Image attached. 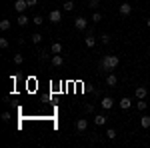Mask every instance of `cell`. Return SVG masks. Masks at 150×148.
I'll return each mask as SVG.
<instances>
[{
  "label": "cell",
  "mask_w": 150,
  "mask_h": 148,
  "mask_svg": "<svg viewBox=\"0 0 150 148\" xmlns=\"http://www.w3.org/2000/svg\"><path fill=\"white\" fill-rule=\"evenodd\" d=\"M118 64H120V58L116 56V54H106L102 58V62H100V68L102 70H114V68H118Z\"/></svg>",
  "instance_id": "6da1fadb"
},
{
  "label": "cell",
  "mask_w": 150,
  "mask_h": 148,
  "mask_svg": "<svg viewBox=\"0 0 150 148\" xmlns=\"http://www.w3.org/2000/svg\"><path fill=\"white\" fill-rule=\"evenodd\" d=\"M74 26H76V30H86V28H88V20H86L84 16H78V18L74 20Z\"/></svg>",
  "instance_id": "7a4b0ae2"
},
{
  "label": "cell",
  "mask_w": 150,
  "mask_h": 148,
  "mask_svg": "<svg viewBox=\"0 0 150 148\" xmlns=\"http://www.w3.org/2000/svg\"><path fill=\"white\" fill-rule=\"evenodd\" d=\"M134 96H136V100H144V98L148 96V88H146V86H138V88L134 90Z\"/></svg>",
  "instance_id": "3957f363"
},
{
  "label": "cell",
  "mask_w": 150,
  "mask_h": 148,
  "mask_svg": "<svg viewBox=\"0 0 150 148\" xmlns=\"http://www.w3.org/2000/svg\"><path fill=\"white\" fill-rule=\"evenodd\" d=\"M26 8H30L26 0H16V2H14V10L18 12V14H22V12L26 10Z\"/></svg>",
  "instance_id": "277c9868"
},
{
  "label": "cell",
  "mask_w": 150,
  "mask_h": 148,
  "mask_svg": "<svg viewBox=\"0 0 150 148\" xmlns=\"http://www.w3.org/2000/svg\"><path fill=\"white\" fill-rule=\"evenodd\" d=\"M100 106H102L104 110H110V108L114 106V98H110V96H104L102 100H100Z\"/></svg>",
  "instance_id": "5b68a950"
},
{
  "label": "cell",
  "mask_w": 150,
  "mask_h": 148,
  "mask_svg": "<svg viewBox=\"0 0 150 148\" xmlns=\"http://www.w3.org/2000/svg\"><path fill=\"white\" fill-rule=\"evenodd\" d=\"M48 18H50V22H52V24H58L60 20H62V12H60V10H52L50 14H48Z\"/></svg>",
  "instance_id": "8992f818"
},
{
  "label": "cell",
  "mask_w": 150,
  "mask_h": 148,
  "mask_svg": "<svg viewBox=\"0 0 150 148\" xmlns=\"http://www.w3.org/2000/svg\"><path fill=\"white\" fill-rule=\"evenodd\" d=\"M118 12H120L122 16H128V14L132 12V4H128V2H122V4L118 6Z\"/></svg>",
  "instance_id": "52a82bcc"
},
{
  "label": "cell",
  "mask_w": 150,
  "mask_h": 148,
  "mask_svg": "<svg viewBox=\"0 0 150 148\" xmlns=\"http://www.w3.org/2000/svg\"><path fill=\"white\" fill-rule=\"evenodd\" d=\"M86 128H88V120H86V118H78V120H76V130H78V132H84Z\"/></svg>",
  "instance_id": "ba28073f"
},
{
  "label": "cell",
  "mask_w": 150,
  "mask_h": 148,
  "mask_svg": "<svg viewBox=\"0 0 150 148\" xmlns=\"http://www.w3.org/2000/svg\"><path fill=\"white\" fill-rule=\"evenodd\" d=\"M84 46H86V48H94V46H96V38H94L92 32H90V34L84 38Z\"/></svg>",
  "instance_id": "9c48e42d"
},
{
  "label": "cell",
  "mask_w": 150,
  "mask_h": 148,
  "mask_svg": "<svg viewBox=\"0 0 150 148\" xmlns=\"http://www.w3.org/2000/svg\"><path fill=\"white\" fill-rule=\"evenodd\" d=\"M50 62H52V66H62L64 64V58H62V54H52Z\"/></svg>",
  "instance_id": "30bf717a"
},
{
  "label": "cell",
  "mask_w": 150,
  "mask_h": 148,
  "mask_svg": "<svg viewBox=\"0 0 150 148\" xmlns=\"http://www.w3.org/2000/svg\"><path fill=\"white\" fill-rule=\"evenodd\" d=\"M118 106H120L122 110H128V108L132 106V100H130V98H126V96H122V98H120V102H118Z\"/></svg>",
  "instance_id": "8fae6325"
},
{
  "label": "cell",
  "mask_w": 150,
  "mask_h": 148,
  "mask_svg": "<svg viewBox=\"0 0 150 148\" xmlns=\"http://www.w3.org/2000/svg\"><path fill=\"white\" fill-rule=\"evenodd\" d=\"M116 84H118V78H116V76L112 74V72H110V74L106 76V86H110V88H114Z\"/></svg>",
  "instance_id": "7c38bea8"
},
{
  "label": "cell",
  "mask_w": 150,
  "mask_h": 148,
  "mask_svg": "<svg viewBox=\"0 0 150 148\" xmlns=\"http://www.w3.org/2000/svg\"><path fill=\"white\" fill-rule=\"evenodd\" d=\"M94 124L96 126H104L106 124V116H104V114H96V116H94Z\"/></svg>",
  "instance_id": "4fadbf2b"
},
{
  "label": "cell",
  "mask_w": 150,
  "mask_h": 148,
  "mask_svg": "<svg viewBox=\"0 0 150 148\" xmlns=\"http://www.w3.org/2000/svg\"><path fill=\"white\" fill-rule=\"evenodd\" d=\"M50 52H52V54H60V52H62V44H60V42H52Z\"/></svg>",
  "instance_id": "5bb4252c"
},
{
  "label": "cell",
  "mask_w": 150,
  "mask_h": 148,
  "mask_svg": "<svg viewBox=\"0 0 150 148\" xmlns=\"http://www.w3.org/2000/svg\"><path fill=\"white\" fill-rule=\"evenodd\" d=\"M140 126H142V128H150V116L148 114L140 116Z\"/></svg>",
  "instance_id": "9a60e30c"
},
{
  "label": "cell",
  "mask_w": 150,
  "mask_h": 148,
  "mask_svg": "<svg viewBox=\"0 0 150 148\" xmlns=\"http://www.w3.org/2000/svg\"><path fill=\"white\" fill-rule=\"evenodd\" d=\"M16 24H18V26H26V24H28V16H26V14H20V16H18V20H16Z\"/></svg>",
  "instance_id": "2e32d148"
},
{
  "label": "cell",
  "mask_w": 150,
  "mask_h": 148,
  "mask_svg": "<svg viewBox=\"0 0 150 148\" xmlns=\"http://www.w3.org/2000/svg\"><path fill=\"white\" fill-rule=\"evenodd\" d=\"M42 38H44V36L40 34V32H34V34L30 36V40H32L34 44H40V42H42Z\"/></svg>",
  "instance_id": "e0dca14e"
},
{
  "label": "cell",
  "mask_w": 150,
  "mask_h": 148,
  "mask_svg": "<svg viewBox=\"0 0 150 148\" xmlns=\"http://www.w3.org/2000/svg\"><path fill=\"white\" fill-rule=\"evenodd\" d=\"M10 26H12V24H10V20H8V18H4V20H0V30H4V32H6V30H8Z\"/></svg>",
  "instance_id": "ac0fdd59"
},
{
  "label": "cell",
  "mask_w": 150,
  "mask_h": 148,
  "mask_svg": "<svg viewBox=\"0 0 150 148\" xmlns=\"http://www.w3.org/2000/svg\"><path fill=\"white\" fill-rule=\"evenodd\" d=\"M62 8H64L66 12H72L74 10V2H72V0H66V2L62 4Z\"/></svg>",
  "instance_id": "d6986e66"
},
{
  "label": "cell",
  "mask_w": 150,
  "mask_h": 148,
  "mask_svg": "<svg viewBox=\"0 0 150 148\" xmlns=\"http://www.w3.org/2000/svg\"><path fill=\"white\" fill-rule=\"evenodd\" d=\"M32 24H36V26H42V24H44V18H42L40 14H36L34 18H32Z\"/></svg>",
  "instance_id": "ffe728a7"
},
{
  "label": "cell",
  "mask_w": 150,
  "mask_h": 148,
  "mask_svg": "<svg viewBox=\"0 0 150 148\" xmlns=\"http://www.w3.org/2000/svg\"><path fill=\"white\" fill-rule=\"evenodd\" d=\"M22 62H24V56H22V54H14V64H16V66H20Z\"/></svg>",
  "instance_id": "44dd1931"
},
{
  "label": "cell",
  "mask_w": 150,
  "mask_h": 148,
  "mask_svg": "<svg viewBox=\"0 0 150 148\" xmlns=\"http://www.w3.org/2000/svg\"><path fill=\"white\" fill-rule=\"evenodd\" d=\"M106 136H108V140H114V138H116V130H114V128H108Z\"/></svg>",
  "instance_id": "7402d4cb"
},
{
  "label": "cell",
  "mask_w": 150,
  "mask_h": 148,
  "mask_svg": "<svg viewBox=\"0 0 150 148\" xmlns=\"http://www.w3.org/2000/svg\"><path fill=\"white\" fill-rule=\"evenodd\" d=\"M38 58H40V60L44 62V60H48V58H52V56H48V54L44 52V50H38Z\"/></svg>",
  "instance_id": "603a6c76"
},
{
  "label": "cell",
  "mask_w": 150,
  "mask_h": 148,
  "mask_svg": "<svg viewBox=\"0 0 150 148\" xmlns=\"http://www.w3.org/2000/svg\"><path fill=\"white\" fill-rule=\"evenodd\" d=\"M100 20H102V14H100V12H94L92 14V22H100Z\"/></svg>",
  "instance_id": "cb8c5ba5"
},
{
  "label": "cell",
  "mask_w": 150,
  "mask_h": 148,
  "mask_svg": "<svg viewBox=\"0 0 150 148\" xmlns=\"http://www.w3.org/2000/svg\"><path fill=\"white\" fill-rule=\"evenodd\" d=\"M100 42H102V44H110V36L102 34V36H100Z\"/></svg>",
  "instance_id": "d4e9b609"
},
{
  "label": "cell",
  "mask_w": 150,
  "mask_h": 148,
  "mask_svg": "<svg viewBox=\"0 0 150 148\" xmlns=\"http://www.w3.org/2000/svg\"><path fill=\"white\" fill-rule=\"evenodd\" d=\"M136 108H138V110H146V102H144V100H138V102H136Z\"/></svg>",
  "instance_id": "484cf974"
},
{
  "label": "cell",
  "mask_w": 150,
  "mask_h": 148,
  "mask_svg": "<svg viewBox=\"0 0 150 148\" xmlns=\"http://www.w3.org/2000/svg\"><path fill=\"white\" fill-rule=\"evenodd\" d=\"M10 112H8V110H6V112H2V120H4V122H10Z\"/></svg>",
  "instance_id": "4316f807"
},
{
  "label": "cell",
  "mask_w": 150,
  "mask_h": 148,
  "mask_svg": "<svg viewBox=\"0 0 150 148\" xmlns=\"http://www.w3.org/2000/svg\"><path fill=\"white\" fill-rule=\"evenodd\" d=\"M0 48H8V40L6 38H0Z\"/></svg>",
  "instance_id": "83f0119b"
},
{
  "label": "cell",
  "mask_w": 150,
  "mask_h": 148,
  "mask_svg": "<svg viewBox=\"0 0 150 148\" xmlns=\"http://www.w3.org/2000/svg\"><path fill=\"white\" fill-rule=\"evenodd\" d=\"M84 110H86V112H94V104H86Z\"/></svg>",
  "instance_id": "f1b7e54d"
},
{
  "label": "cell",
  "mask_w": 150,
  "mask_h": 148,
  "mask_svg": "<svg viewBox=\"0 0 150 148\" xmlns=\"http://www.w3.org/2000/svg\"><path fill=\"white\" fill-rule=\"evenodd\" d=\"M98 4H100L98 0H90V8H98Z\"/></svg>",
  "instance_id": "f546056e"
},
{
  "label": "cell",
  "mask_w": 150,
  "mask_h": 148,
  "mask_svg": "<svg viewBox=\"0 0 150 148\" xmlns=\"http://www.w3.org/2000/svg\"><path fill=\"white\" fill-rule=\"evenodd\" d=\"M26 2H28V6H36V2H38V0H26Z\"/></svg>",
  "instance_id": "4dcf8cb0"
},
{
  "label": "cell",
  "mask_w": 150,
  "mask_h": 148,
  "mask_svg": "<svg viewBox=\"0 0 150 148\" xmlns=\"http://www.w3.org/2000/svg\"><path fill=\"white\" fill-rule=\"evenodd\" d=\"M146 26H148V28H150V18H148V20H146Z\"/></svg>",
  "instance_id": "1f68e13d"
}]
</instances>
